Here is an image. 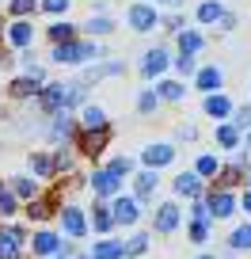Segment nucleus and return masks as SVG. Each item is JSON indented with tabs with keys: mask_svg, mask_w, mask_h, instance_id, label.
Returning a JSON list of instances; mask_svg holds the SVG:
<instances>
[{
	"mask_svg": "<svg viewBox=\"0 0 251 259\" xmlns=\"http://www.w3.org/2000/svg\"><path fill=\"white\" fill-rule=\"evenodd\" d=\"M137 218H141L137 198H114V210H111V221H114V225H133Z\"/></svg>",
	"mask_w": 251,
	"mask_h": 259,
	"instance_id": "3",
	"label": "nucleus"
},
{
	"mask_svg": "<svg viewBox=\"0 0 251 259\" xmlns=\"http://www.w3.org/2000/svg\"><path fill=\"white\" fill-rule=\"evenodd\" d=\"M175 191L186 194V198H198V194H202V179H198L194 171H183V176L175 179Z\"/></svg>",
	"mask_w": 251,
	"mask_h": 259,
	"instance_id": "14",
	"label": "nucleus"
},
{
	"mask_svg": "<svg viewBox=\"0 0 251 259\" xmlns=\"http://www.w3.org/2000/svg\"><path fill=\"white\" fill-rule=\"evenodd\" d=\"M19 206H16V194H12V187H4L0 183V213H16Z\"/></svg>",
	"mask_w": 251,
	"mask_h": 259,
	"instance_id": "29",
	"label": "nucleus"
},
{
	"mask_svg": "<svg viewBox=\"0 0 251 259\" xmlns=\"http://www.w3.org/2000/svg\"><path fill=\"white\" fill-rule=\"evenodd\" d=\"M49 38H54L57 46H61V42H73V27H69V23H54V27H49Z\"/></svg>",
	"mask_w": 251,
	"mask_h": 259,
	"instance_id": "30",
	"label": "nucleus"
},
{
	"mask_svg": "<svg viewBox=\"0 0 251 259\" xmlns=\"http://www.w3.org/2000/svg\"><path fill=\"white\" fill-rule=\"evenodd\" d=\"M38 80H42V73H38V69H34V76H19V80L12 84V96H34V92L42 88Z\"/></svg>",
	"mask_w": 251,
	"mask_h": 259,
	"instance_id": "19",
	"label": "nucleus"
},
{
	"mask_svg": "<svg viewBox=\"0 0 251 259\" xmlns=\"http://www.w3.org/2000/svg\"><path fill=\"white\" fill-rule=\"evenodd\" d=\"M91 259H122V244H118V240H103V244H95Z\"/></svg>",
	"mask_w": 251,
	"mask_h": 259,
	"instance_id": "25",
	"label": "nucleus"
},
{
	"mask_svg": "<svg viewBox=\"0 0 251 259\" xmlns=\"http://www.w3.org/2000/svg\"><path fill=\"white\" fill-rule=\"evenodd\" d=\"M232 248H236V251H240V248H251V225H240V229L232 233Z\"/></svg>",
	"mask_w": 251,
	"mask_h": 259,
	"instance_id": "33",
	"label": "nucleus"
},
{
	"mask_svg": "<svg viewBox=\"0 0 251 259\" xmlns=\"http://www.w3.org/2000/svg\"><path fill=\"white\" fill-rule=\"evenodd\" d=\"M73 126H76V122H73V118H69V114H65V111H61V114H57V118H54V130H49V138H54V141H61V138H69V134H73Z\"/></svg>",
	"mask_w": 251,
	"mask_h": 259,
	"instance_id": "23",
	"label": "nucleus"
},
{
	"mask_svg": "<svg viewBox=\"0 0 251 259\" xmlns=\"http://www.w3.org/2000/svg\"><path fill=\"white\" fill-rule=\"evenodd\" d=\"M91 225H95L99 233H107V229L114 225V221H111V210H107V206H95V210H91Z\"/></svg>",
	"mask_w": 251,
	"mask_h": 259,
	"instance_id": "27",
	"label": "nucleus"
},
{
	"mask_svg": "<svg viewBox=\"0 0 251 259\" xmlns=\"http://www.w3.org/2000/svg\"><path fill=\"white\" fill-rule=\"evenodd\" d=\"M130 23H133V31H153V27H156V8H148V4H133V8H130Z\"/></svg>",
	"mask_w": 251,
	"mask_h": 259,
	"instance_id": "9",
	"label": "nucleus"
},
{
	"mask_svg": "<svg viewBox=\"0 0 251 259\" xmlns=\"http://www.w3.org/2000/svg\"><path fill=\"white\" fill-rule=\"evenodd\" d=\"M221 80H225V69H217V65H206V69H198V76H194V84L202 92H210V96L221 88Z\"/></svg>",
	"mask_w": 251,
	"mask_h": 259,
	"instance_id": "8",
	"label": "nucleus"
},
{
	"mask_svg": "<svg viewBox=\"0 0 251 259\" xmlns=\"http://www.w3.org/2000/svg\"><path fill=\"white\" fill-rule=\"evenodd\" d=\"M103 149H107V130H88V134H84V153L99 156Z\"/></svg>",
	"mask_w": 251,
	"mask_h": 259,
	"instance_id": "16",
	"label": "nucleus"
},
{
	"mask_svg": "<svg viewBox=\"0 0 251 259\" xmlns=\"http://www.w3.org/2000/svg\"><path fill=\"white\" fill-rule=\"evenodd\" d=\"M118 183H122V179L114 176L111 168H103V171L91 176V191H95V194H114V191H118Z\"/></svg>",
	"mask_w": 251,
	"mask_h": 259,
	"instance_id": "11",
	"label": "nucleus"
},
{
	"mask_svg": "<svg viewBox=\"0 0 251 259\" xmlns=\"http://www.w3.org/2000/svg\"><path fill=\"white\" fill-rule=\"evenodd\" d=\"M153 92H156V99H171V103L186 96V88H183V84H179V80H160V84H156Z\"/></svg>",
	"mask_w": 251,
	"mask_h": 259,
	"instance_id": "18",
	"label": "nucleus"
},
{
	"mask_svg": "<svg viewBox=\"0 0 251 259\" xmlns=\"http://www.w3.org/2000/svg\"><path fill=\"white\" fill-rule=\"evenodd\" d=\"M232 130H236V134H240V130H251V107H240V111H236Z\"/></svg>",
	"mask_w": 251,
	"mask_h": 259,
	"instance_id": "36",
	"label": "nucleus"
},
{
	"mask_svg": "<svg viewBox=\"0 0 251 259\" xmlns=\"http://www.w3.org/2000/svg\"><path fill=\"white\" fill-rule=\"evenodd\" d=\"M179 218H183V213H179V202H160L156 206V233H175L179 229Z\"/></svg>",
	"mask_w": 251,
	"mask_h": 259,
	"instance_id": "2",
	"label": "nucleus"
},
{
	"mask_svg": "<svg viewBox=\"0 0 251 259\" xmlns=\"http://www.w3.org/2000/svg\"><path fill=\"white\" fill-rule=\"evenodd\" d=\"M164 69H168V50H148L145 54V61H141V73L145 76H156V73H164Z\"/></svg>",
	"mask_w": 251,
	"mask_h": 259,
	"instance_id": "10",
	"label": "nucleus"
},
{
	"mask_svg": "<svg viewBox=\"0 0 251 259\" xmlns=\"http://www.w3.org/2000/svg\"><path fill=\"white\" fill-rule=\"evenodd\" d=\"M88 31H91V34H111L114 23H111L107 16H99V19H91V23H88Z\"/></svg>",
	"mask_w": 251,
	"mask_h": 259,
	"instance_id": "37",
	"label": "nucleus"
},
{
	"mask_svg": "<svg viewBox=\"0 0 251 259\" xmlns=\"http://www.w3.org/2000/svg\"><path fill=\"white\" fill-rule=\"evenodd\" d=\"M213 171H217V156H202V160H198V171H194V176L202 179V176H213Z\"/></svg>",
	"mask_w": 251,
	"mask_h": 259,
	"instance_id": "38",
	"label": "nucleus"
},
{
	"mask_svg": "<svg viewBox=\"0 0 251 259\" xmlns=\"http://www.w3.org/2000/svg\"><path fill=\"white\" fill-rule=\"evenodd\" d=\"M8 38H12V46H31V38H34V27L31 23H23V19H19V23H12L8 27Z\"/></svg>",
	"mask_w": 251,
	"mask_h": 259,
	"instance_id": "15",
	"label": "nucleus"
},
{
	"mask_svg": "<svg viewBox=\"0 0 251 259\" xmlns=\"http://www.w3.org/2000/svg\"><path fill=\"white\" fill-rule=\"evenodd\" d=\"M122 69H126L122 61H107V65H99V69H91V73H88V80H103V76H118Z\"/></svg>",
	"mask_w": 251,
	"mask_h": 259,
	"instance_id": "26",
	"label": "nucleus"
},
{
	"mask_svg": "<svg viewBox=\"0 0 251 259\" xmlns=\"http://www.w3.org/2000/svg\"><path fill=\"white\" fill-rule=\"evenodd\" d=\"M31 168L38 171V176H54V160H49L46 153H38V156H31Z\"/></svg>",
	"mask_w": 251,
	"mask_h": 259,
	"instance_id": "31",
	"label": "nucleus"
},
{
	"mask_svg": "<svg viewBox=\"0 0 251 259\" xmlns=\"http://www.w3.org/2000/svg\"><path fill=\"white\" fill-rule=\"evenodd\" d=\"M42 8H46V12H65L69 0H42Z\"/></svg>",
	"mask_w": 251,
	"mask_h": 259,
	"instance_id": "44",
	"label": "nucleus"
},
{
	"mask_svg": "<svg viewBox=\"0 0 251 259\" xmlns=\"http://www.w3.org/2000/svg\"><path fill=\"white\" fill-rule=\"evenodd\" d=\"M57 248H61V240L54 233H34V255H54Z\"/></svg>",
	"mask_w": 251,
	"mask_h": 259,
	"instance_id": "20",
	"label": "nucleus"
},
{
	"mask_svg": "<svg viewBox=\"0 0 251 259\" xmlns=\"http://www.w3.org/2000/svg\"><path fill=\"white\" fill-rule=\"evenodd\" d=\"M171 160H175V149L164 145V141H156V145H148V149H145V164H148V171H153V168H164V164H171Z\"/></svg>",
	"mask_w": 251,
	"mask_h": 259,
	"instance_id": "7",
	"label": "nucleus"
},
{
	"mask_svg": "<svg viewBox=\"0 0 251 259\" xmlns=\"http://www.w3.org/2000/svg\"><path fill=\"white\" fill-rule=\"evenodd\" d=\"M175 65H179V73H190V69H194V57H190V54H179Z\"/></svg>",
	"mask_w": 251,
	"mask_h": 259,
	"instance_id": "43",
	"label": "nucleus"
},
{
	"mask_svg": "<svg viewBox=\"0 0 251 259\" xmlns=\"http://www.w3.org/2000/svg\"><path fill=\"white\" fill-rule=\"evenodd\" d=\"M80 259H91V255H80Z\"/></svg>",
	"mask_w": 251,
	"mask_h": 259,
	"instance_id": "49",
	"label": "nucleus"
},
{
	"mask_svg": "<svg viewBox=\"0 0 251 259\" xmlns=\"http://www.w3.org/2000/svg\"><path fill=\"white\" fill-rule=\"evenodd\" d=\"M8 8H12V16H27V12H34V0H12Z\"/></svg>",
	"mask_w": 251,
	"mask_h": 259,
	"instance_id": "41",
	"label": "nucleus"
},
{
	"mask_svg": "<svg viewBox=\"0 0 251 259\" xmlns=\"http://www.w3.org/2000/svg\"><path fill=\"white\" fill-rule=\"evenodd\" d=\"M156 103H160V99H156V92H141L137 111H141V114H153V111H156Z\"/></svg>",
	"mask_w": 251,
	"mask_h": 259,
	"instance_id": "35",
	"label": "nucleus"
},
{
	"mask_svg": "<svg viewBox=\"0 0 251 259\" xmlns=\"http://www.w3.org/2000/svg\"><path fill=\"white\" fill-rule=\"evenodd\" d=\"M190 240H194V244L210 240V225H206V221H194V225H190Z\"/></svg>",
	"mask_w": 251,
	"mask_h": 259,
	"instance_id": "39",
	"label": "nucleus"
},
{
	"mask_svg": "<svg viewBox=\"0 0 251 259\" xmlns=\"http://www.w3.org/2000/svg\"><path fill=\"white\" fill-rule=\"evenodd\" d=\"M240 206H243V210H247V213H251V191H247V194H243V202H240Z\"/></svg>",
	"mask_w": 251,
	"mask_h": 259,
	"instance_id": "47",
	"label": "nucleus"
},
{
	"mask_svg": "<svg viewBox=\"0 0 251 259\" xmlns=\"http://www.w3.org/2000/svg\"><path fill=\"white\" fill-rule=\"evenodd\" d=\"M179 138L190 141V138H198V130H194V126H179Z\"/></svg>",
	"mask_w": 251,
	"mask_h": 259,
	"instance_id": "46",
	"label": "nucleus"
},
{
	"mask_svg": "<svg viewBox=\"0 0 251 259\" xmlns=\"http://www.w3.org/2000/svg\"><path fill=\"white\" fill-rule=\"evenodd\" d=\"M217 23H221V31H232V27H236V16H232V12H225Z\"/></svg>",
	"mask_w": 251,
	"mask_h": 259,
	"instance_id": "45",
	"label": "nucleus"
},
{
	"mask_svg": "<svg viewBox=\"0 0 251 259\" xmlns=\"http://www.w3.org/2000/svg\"><path fill=\"white\" fill-rule=\"evenodd\" d=\"M148 248V236H133L130 244H122V255H141Z\"/></svg>",
	"mask_w": 251,
	"mask_h": 259,
	"instance_id": "34",
	"label": "nucleus"
},
{
	"mask_svg": "<svg viewBox=\"0 0 251 259\" xmlns=\"http://www.w3.org/2000/svg\"><path fill=\"white\" fill-rule=\"evenodd\" d=\"M12 194H23V198H34V179L19 176L16 183H12Z\"/></svg>",
	"mask_w": 251,
	"mask_h": 259,
	"instance_id": "32",
	"label": "nucleus"
},
{
	"mask_svg": "<svg viewBox=\"0 0 251 259\" xmlns=\"http://www.w3.org/2000/svg\"><path fill=\"white\" fill-rule=\"evenodd\" d=\"M61 225H65L69 236H88V221H84V213L76 210V206H65V210H61Z\"/></svg>",
	"mask_w": 251,
	"mask_h": 259,
	"instance_id": "6",
	"label": "nucleus"
},
{
	"mask_svg": "<svg viewBox=\"0 0 251 259\" xmlns=\"http://www.w3.org/2000/svg\"><path fill=\"white\" fill-rule=\"evenodd\" d=\"M202 259H213V255H202Z\"/></svg>",
	"mask_w": 251,
	"mask_h": 259,
	"instance_id": "50",
	"label": "nucleus"
},
{
	"mask_svg": "<svg viewBox=\"0 0 251 259\" xmlns=\"http://www.w3.org/2000/svg\"><path fill=\"white\" fill-rule=\"evenodd\" d=\"M49 213H54V206H49V202H31V218H49Z\"/></svg>",
	"mask_w": 251,
	"mask_h": 259,
	"instance_id": "42",
	"label": "nucleus"
},
{
	"mask_svg": "<svg viewBox=\"0 0 251 259\" xmlns=\"http://www.w3.org/2000/svg\"><path fill=\"white\" fill-rule=\"evenodd\" d=\"M160 4H171V8H175V4H183V0H160Z\"/></svg>",
	"mask_w": 251,
	"mask_h": 259,
	"instance_id": "48",
	"label": "nucleus"
},
{
	"mask_svg": "<svg viewBox=\"0 0 251 259\" xmlns=\"http://www.w3.org/2000/svg\"><path fill=\"white\" fill-rule=\"evenodd\" d=\"M23 255V233L19 229H4L0 233V259H19Z\"/></svg>",
	"mask_w": 251,
	"mask_h": 259,
	"instance_id": "4",
	"label": "nucleus"
},
{
	"mask_svg": "<svg viewBox=\"0 0 251 259\" xmlns=\"http://www.w3.org/2000/svg\"><path fill=\"white\" fill-rule=\"evenodd\" d=\"M236 141H240V134L232 126H217V145L221 149H236Z\"/></svg>",
	"mask_w": 251,
	"mask_h": 259,
	"instance_id": "28",
	"label": "nucleus"
},
{
	"mask_svg": "<svg viewBox=\"0 0 251 259\" xmlns=\"http://www.w3.org/2000/svg\"><path fill=\"white\" fill-rule=\"evenodd\" d=\"M88 57H103V50L95 42H61V46H54V61L61 65H80Z\"/></svg>",
	"mask_w": 251,
	"mask_h": 259,
	"instance_id": "1",
	"label": "nucleus"
},
{
	"mask_svg": "<svg viewBox=\"0 0 251 259\" xmlns=\"http://www.w3.org/2000/svg\"><path fill=\"white\" fill-rule=\"evenodd\" d=\"M206 210H210V218L221 221V218H228V213L236 210V198H232L228 191H213V198L206 202Z\"/></svg>",
	"mask_w": 251,
	"mask_h": 259,
	"instance_id": "5",
	"label": "nucleus"
},
{
	"mask_svg": "<svg viewBox=\"0 0 251 259\" xmlns=\"http://www.w3.org/2000/svg\"><path fill=\"white\" fill-rule=\"evenodd\" d=\"M65 107V84H49L42 92V111H61Z\"/></svg>",
	"mask_w": 251,
	"mask_h": 259,
	"instance_id": "13",
	"label": "nucleus"
},
{
	"mask_svg": "<svg viewBox=\"0 0 251 259\" xmlns=\"http://www.w3.org/2000/svg\"><path fill=\"white\" fill-rule=\"evenodd\" d=\"M179 50L194 57L198 50H202V34H198V31H179Z\"/></svg>",
	"mask_w": 251,
	"mask_h": 259,
	"instance_id": "22",
	"label": "nucleus"
},
{
	"mask_svg": "<svg viewBox=\"0 0 251 259\" xmlns=\"http://www.w3.org/2000/svg\"><path fill=\"white\" fill-rule=\"evenodd\" d=\"M206 114H210V118H228V114H232V99L228 96H210L206 99Z\"/></svg>",
	"mask_w": 251,
	"mask_h": 259,
	"instance_id": "12",
	"label": "nucleus"
},
{
	"mask_svg": "<svg viewBox=\"0 0 251 259\" xmlns=\"http://www.w3.org/2000/svg\"><path fill=\"white\" fill-rule=\"evenodd\" d=\"M111 171H114V176H126V171H133V160H130V156H118V160H111Z\"/></svg>",
	"mask_w": 251,
	"mask_h": 259,
	"instance_id": "40",
	"label": "nucleus"
},
{
	"mask_svg": "<svg viewBox=\"0 0 251 259\" xmlns=\"http://www.w3.org/2000/svg\"><path fill=\"white\" fill-rule=\"evenodd\" d=\"M84 130H107V111L103 107H84Z\"/></svg>",
	"mask_w": 251,
	"mask_h": 259,
	"instance_id": "21",
	"label": "nucleus"
},
{
	"mask_svg": "<svg viewBox=\"0 0 251 259\" xmlns=\"http://www.w3.org/2000/svg\"><path fill=\"white\" fill-rule=\"evenodd\" d=\"M221 16H225V8H221L217 0H206L202 8H198V23H217Z\"/></svg>",
	"mask_w": 251,
	"mask_h": 259,
	"instance_id": "24",
	"label": "nucleus"
},
{
	"mask_svg": "<svg viewBox=\"0 0 251 259\" xmlns=\"http://www.w3.org/2000/svg\"><path fill=\"white\" fill-rule=\"evenodd\" d=\"M156 183H160L156 171H137V198L141 202H148V198L156 194Z\"/></svg>",
	"mask_w": 251,
	"mask_h": 259,
	"instance_id": "17",
	"label": "nucleus"
}]
</instances>
